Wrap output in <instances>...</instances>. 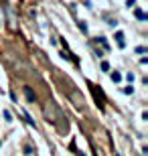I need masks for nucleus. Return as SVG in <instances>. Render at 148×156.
I'll return each instance as SVG.
<instances>
[{"instance_id": "obj_1", "label": "nucleus", "mask_w": 148, "mask_h": 156, "mask_svg": "<svg viewBox=\"0 0 148 156\" xmlns=\"http://www.w3.org/2000/svg\"><path fill=\"white\" fill-rule=\"evenodd\" d=\"M45 116L49 122H57V120H61V112H59V108H57V104H45Z\"/></svg>"}, {"instance_id": "obj_2", "label": "nucleus", "mask_w": 148, "mask_h": 156, "mask_svg": "<svg viewBox=\"0 0 148 156\" xmlns=\"http://www.w3.org/2000/svg\"><path fill=\"white\" fill-rule=\"evenodd\" d=\"M134 14H136V18H140V20H146L148 18V14L146 12H142L140 8H134Z\"/></svg>"}, {"instance_id": "obj_3", "label": "nucleus", "mask_w": 148, "mask_h": 156, "mask_svg": "<svg viewBox=\"0 0 148 156\" xmlns=\"http://www.w3.org/2000/svg\"><path fill=\"white\" fill-rule=\"evenodd\" d=\"M24 93H27V99H29V101H35V95H33L31 87H24Z\"/></svg>"}, {"instance_id": "obj_4", "label": "nucleus", "mask_w": 148, "mask_h": 156, "mask_svg": "<svg viewBox=\"0 0 148 156\" xmlns=\"http://www.w3.org/2000/svg\"><path fill=\"white\" fill-rule=\"evenodd\" d=\"M112 81H116V83H118V81H122V73L114 71V73H112Z\"/></svg>"}, {"instance_id": "obj_5", "label": "nucleus", "mask_w": 148, "mask_h": 156, "mask_svg": "<svg viewBox=\"0 0 148 156\" xmlns=\"http://www.w3.org/2000/svg\"><path fill=\"white\" fill-rule=\"evenodd\" d=\"M4 120H6V122H12V116H10L8 110H4Z\"/></svg>"}, {"instance_id": "obj_6", "label": "nucleus", "mask_w": 148, "mask_h": 156, "mask_svg": "<svg viewBox=\"0 0 148 156\" xmlns=\"http://www.w3.org/2000/svg\"><path fill=\"white\" fill-rule=\"evenodd\" d=\"M101 69H103V71H110V63L103 61V63H101Z\"/></svg>"}, {"instance_id": "obj_7", "label": "nucleus", "mask_w": 148, "mask_h": 156, "mask_svg": "<svg viewBox=\"0 0 148 156\" xmlns=\"http://www.w3.org/2000/svg\"><path fill=\"white\" fill-rule=\"evenodd\" d=\"M132 91H134V87H132V85H130V87H124V93H128V95H130Z\"/></svg>"}, {"instance_id": "obj_8", "label": "nucleus", "mask_w": 148, "mask_h": 156, "mask_svg": "<svg viewBox=\"0 0 148 156\" xmlns=\"http://www.w3.org/2000/svg\"><path fill=\"white\" fill-rule=\"evenodd\" d=\"M79 29H81V31L85 33V31H87V24H85V22H79Z\"/></svg>"}, {"instance_id": "obj_9", "label": "nucleus", "mask_w": 148, "mask_h": 156, "mask_svg": "<svg viewBox=\"0 0 148 156\" xmlns=\"http://www.w3.org/2000/svg\"><path fill=\"white\" fill-rule=\"evenodd\" d=\"M136 53H146V47H136Z\"/></svg>"}]
</instances>
